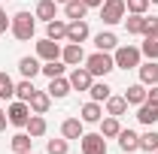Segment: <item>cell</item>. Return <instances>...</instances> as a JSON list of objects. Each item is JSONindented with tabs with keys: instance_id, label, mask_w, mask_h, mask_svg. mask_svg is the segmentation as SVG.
<instances>
[{
	"instance_id": "cell-1",
	"label": "cell",
	"mask_w": 158,
	"mask_h": 154,
	"mask_svg": "<svg viewBox=\"0 0 158 154\" xmlns=\"http://www.w3.org/2000/svg\"><path fill=\"white\" fill-rule=\"evenodd\" d=\"M37 15H31V12H15L12 15V24H9V30H12V37L21 39V42H27V39L34 37V30H37Z\"/></svg>"
},
{
	"instance_id": "cell-2",
	"label": "cell",
	"mask_w": 158,
	"mask_h": 154,
	"mask_svg": "<svg viewBox=\"0 0 158 154\" xmlns=\"http://www.w3.org/2000/svg\"><path fill=\"white\" fill-rule=\"evenodd\" d=\"M85 70H88L91 76H106V73L116 70V60L110 58L106 52H94V55L85 58Z\"/></svg>"
},
{
	"instance_id": "cell-3",
	"label": "cell",
	"mask_w": 158,
	"mask_h": 154,
	"mask_svg": "<svg viewBox=\"0 0 158 154\" xmlns=\"http://www.w3.org/2000/svg\"><path fill=\"white\" fill-rule=\"evenodd\" d=\"M125 12H128L125 0H103V3H100V21H103V24H118V21H125Z\"/></svg>"
},
{
	"instance_id": "cell-4",
	"label": "cell",
	"mask_w": 158,
	"mask_h": 154,
	"mask_svg": "<svg viewBox=\"0 0 158 154\" xmlns=\"http://www.w3.org/2000/svg\"><path fill=\"white\" fill-rule=\"evenodd\" d=\"M140 48H134V45H118L116 55H113V60H116V70H134V67H140Z\"/></svg>"
},
{
	"instance_id": "cell-5",
	"label": "cell",
	"mask_w": 158,
	"mask_h": 154,
	"mask_svg": "<svg viewBox=\"0 0 158 154\" xmlns=\"http://www.w3.org/2000/svg\"><path fill=\"white\" fill-rule=\"evenodd\" d=\"M79 148H82V154H106V136L103 133H82Z\"/></svg>"
},
{
	"instance_id": "cell-6",
	"label": "cell",
	"mask_w": 158,
	"mask_h": 154,
	"mask_svg": "<svg viewBox=\"0 0 158 154\" xmlns=\"http://www.w3.org/2000/svg\"><path fill=\"white\" fill-rule=\"evenodd\" d=\"M31 115H34V112H31V106H27L24 100L12 103V106L6 109V118H9L12 127H27V118H31Z\"/></svg>"
},
{
	"instance_id": "cell-7",
	"label": "cell",
	"mask_w": 158,
	"mask_h": 154,
	"mask_svg": "<svg viewBox=\"0 0 158 154\" xmlns=\"http://www.w3.org/2000/svg\"><path fill=\"white\" fill-rule=\"evenodd\" d=\"M37 58L40 60H61V42H55V39H40L37 42Z\"/></svg>"
},
{
	"instance_id": "cell-8",
	"label": "cell",
	"mask_w": 158,
	"mask_h": 154,
	"mask_svg": "<svg viewBox=\"0 0 158 154\" xmlns=\"http://www.w3.org/2000/svg\"><path fill=\"white\" fill-rule=\"evenodd\" d=\"M88 37H91V30H88V21H85V18L67 24V42H79V45H82Z\"/></svg>"
},
{
	"instance_id": "cell-9",
	"label": "cell",
	"mask_w": 158,
	"mask_h": 154,
	"mask_svg": "<svg viewBox=\"0 0 158 154\" xmlns=\"http://www.w3.org/2000/svg\"><path fill=\"white\" fill-rule=\"evenodd\" d=\"M61 60H64L67 67H79V64L85 60V52H82V45H79V42H67V45L61 48Z\"/></svg>"
},
{
	"instance_id": "cell-10",
	"label": "cell",
	"mask_w": 158,
	"mask_h": 154,
	"mask_svg": "<svg viewBox=\"0 0 158 154\" xmlns=\"http://www.w3.org/2000/svg\"><path fill=\"white\" fill-rule=\"evenodd\" d=\"M91 82H94V76H91L85 67H73V73H70V88H73V91H88Z\"/></svg>"
},
{
	"instance_id": "cell-11",
	"label": "cell",
	"mask_w": 158,
	"mask_h": 154,
	"mask_svg": "<svg viewBox=\"0 0 158 154\" xmlns=\"http://www.w3.org/2000/svg\"><path fill=\"white\" fill-rule=\"evenodd\" d=\"M46 91H49V97H55V100H64L73 88H70V79L58 76V79H49V88H46Z\"/></svg>"
},
{
	"instance_id": "cell-12",
	"label": "cell",
	"mask_w": 158,
	"mask_h": 154,
	"mask_svg": "<svg viewBox=\"0 0 158 154\" xmlns=\"http://www.w3.org/2000/svg\"><path fill=\"white\" fill-rule=\"evenodd\" d=\"M27 106H31V112H34V115H46V112H49V106H52L49 91H37V94L31 97V103H27Z\"/></svg>"
},
{
	"instance_id": "cell-13",
	"label": "cell",
	"mask_w": 158,
	"mask_h": 154,
	"mask_svg": "<svg viewBox=\"0 0 158 154\" xmlns=\"http://www.w3.org/2000/svg\"><path fill=\"white\" fill-rule=\"evenodd\" d=\"M79 118H82V124H98L100 118H103V106L91 100V103H85V106H82V112H79Z\"/></svg>"
},
{
	"instance_id": "cell-14",
	"label": "cell",
	"mask_w": 158,
	"mask_h": 154,
	"mask_svg": "<svg viewBox=\"0 0 158 154\" xmlns=\"http://www.w3.org/2000/svg\"><path fill=\"white\" fill-rule=\"evenodd\" d=\"M118 148H122L125 154L140 151V136L134 133V130H122V133H118Z\"/></svg>"
},
{
	"instance_id": "cell-15",
	"label": "cell",
	"mask_w": 158,
	"mask_h": 154,
	"mask_svg": "<svg viewBox=\"0 0 158 154\" xmlns=\"http://www.w3.org/2000/svg\"><path fill=\"white\" fill-rule=\"evenodd\" d=\"M137 121H140V124H146V127H152V124L158 121V106L146 100V103L137 109Z\"/></svg>"
},
{
	"instance_id": "cell-16",
	"label": "cell",
	"mask_w": 158,
	"mask_h": 154,
	"mask_svg": "<svg viewBox=\"0 0 158 154\" xmlns=\"http://www.w3.org/2000/svg\"><path fill=\"white\" fill-rule=\"evenodd\" d=\"M46 37H49V39H55V42L67 39V24H64L61 18H52V21H46Z\"/></svg>"
},
{
	"instance_id": "cell-17",
	"label": "cell",
	"mask_w": 158,
	"mask_h": 154,
	"mask_svg": "<svg viewBox=\"0 0 158 154\" xmlns=\"http://www.w3.org/2000/svg\"><path fill=\"white\" fill-rule=\"evenodd\" d=\"M61 133L64 139H82V118H67L61 124Z\"/></svg>"
},
{
	"instance_id": "cell-18",
	"label": "cell",
	"mask_w": 158,
	"mask_h": 154,
	"mask_svg": "<svg viewBox=\"0 0 158 154\" xmlns=\"http://www.w3.org/2000/svg\"><path fill=\"white\" fill-rule=\"evenodd\" d=\"M88 94H91V100H94V103H106V100L113 97V88H110L106 82H91Z\"/></svg>"
},
{
	"instance_id": "cell-19",
	"label": "cell",
	"mask_w": 158,
	"mask_h": 154,
	"mask_svg": "<svg viewBox=\"0 0 158 154\" xmlns=\"http://www.w3.org/2000/svg\"><path fill=\"white\" fill-rule=\"evenodd\" d=\"M125 100H128V106H143L146 103V85L140 82V85H131L128 91H125Z\"/></svg>"
},
{
	"instance_id": "cell-20",
	"label": "cell",
	"mask_w": 158,
	"mask_h": 154,
	"mask_svg": "<svg viewBox=\"0 0 158 154\" xmlns=\"http://www.w3.org/2000/svg\"><path fill=\"white\" fill-rule=\"evenodd\" d=\"M140 82L143 85H158V60L140 64Z\"/></svg>"
},
{
	"instance_id": "cell-21",
	"label": "cell",
	"mask_w": 158,
	"mask_h": 154,
	"mask_svg": "<svg viewBox=\"0 0 158 154\" xmlns=\"http://www.w3.org/2000/svg\"><path fill=\"white\" fill-rule=\"evenodd\" d=\"M9 145H12V151H15V154H27V151H31V145H34V136H31V133H15L12 139H9Z\"/></svg>"
},
{
	"instance_id": "cell-22",
	"label": "cell",
	"mask_w": 158,
	"mask_h": 154,
	"mask_svg": "<svg viewBox=\"0 0 158 154\" xmlns=\"http://www.w3.org/2000/svg\"><path fill=\"white\" fill-rule=\"evenodd\" d=\"M94 45H98V52H113V48H118V39L110 30H100L98 37H94Z\"/></svg>"
},
{
	"instance_id": "cell-23",
	"label": "cell",
	"mask_w": 158,
	"mask_h": 154,
	"mask_svg": "<svg viewBox=\"0 0 158 154\" xmlns=\"http://www.w3.org/2000/svg\"><path fill=\"white\" fill-rule=\"evenodd\" d=\"M34 15H37V18H43V21H52L55 15H58V3H55V0H40Z\"/></svg>"
},
{
	"instance_id": "cell-24",
	"label": "cell",
	"mask_w": 158,
	"mask_h": 154,
	"mask_svg": "<svg viewBox=\"0 0 158 154\" xmlns=\"http://www.w3.org/2000/svg\"><path fill=\"white\" fill-rule=\"evenodd\" d=\"M64 12H67V18L79 21V18H85L88 6H85V0H67V3H64Z\"/></svg>"
},
{
	"instance_id": "cell-25",
	"label": "cell",
	"mask_w": 158,
	"mask_h": 154,
	"mask_svg": "<svg viewBox=\"0 0 158 154\" xmlns=\"http://www.w3.org/2000/svg\"><path fill=\"white\" fill-rule=\"evenodd\" d=\"M40 70H43V67H40V58H21L19 60V73L24 79H34Z\"/></svg>"
},
{
	"instance_id": "cell-26",
	"label": "cell",
	"mask_w": 158,
	"mask_h": 154,
	"mask_svg": "<svg viewBox=\"0 0 158 154\" xmlns=\"http://www.w3.org/2000/svg\"><path fill=\"white\" fill-rule=\"evenodd\" d=\"M37 94V88H34V79H21L19 85H15V97L24 100V103H31V97Z\"/></svg>"
},
{
	"instance_id": "cell-27",
	"label": "cell",
	"mask_w": 158,
	"mask_h": 154,
	"mask_svg": "<svg viewBox=\"0 0 158 154\" xmlns=\"http://www.w3.org/2000/svg\"><path fill=\"white\" fill-rule=\"evenodd\" d=\"M100 133L106 136V139H113V136H118V133H122V124H118V118H116V115L103 118V121H100Z\"/></svg>"
},
{
	"instance_id": "cell-28",
	"label": "cell",
	"mask_w": 158,
	"mask_h": 154,
	"mask_svg": "<svg viewBox=\"0 0 158 154\" xmlns=\"http://www.w3.org/2000/svg\"><path fill=\"white\" fill-rule=\"evenodd\" d=\"M64 70H67V64L64 60H46V67L40 70L46 79H58V76H64Z\"/></svg>"
},
{
	"instance_id": "cell-29",
	"label": "cell",
	"mask_w": 158,
	"mask_h": 154,
	"mask_svg": "<svg viewBox=\"0 0 158 154\" xmlns=\"http://www.w3.org/2000/svg\"><path fill=\"white\" fill-rule=\"evenodd\" d=\"M125 109H128V100L125 97H110L106 100V115H125Z\"/></svg>"
},
{
	"instance_id": "cell-30",
	"label": "cell",
	"mask_w": 158,
	"mask_h": 154,
	"mask_svg": "<svg viewBox=\"0 0 158 154\" xmlns=\"http://www.w3.org/2000/svg\"><path fill=\"white\" fill-rule=\"evenodd\" d=\"M125 27H128V33L140 37L143 27H146V15H128V18H125Z\"/></svg>"
},
{
	"instance_id": "cell-31",
	"label": "cell",
	"mask_w": 158,
	"mask_h": 154,
	"mask_svg": "<svg viewBox=\"0 0 158 154\" xmlns=\"http://www.w3.org/2000/svg\"><path fill=\"white\" fill-rule=\"evenodd\" d=\"M27 133L34 136V139L43 136V133H46V118H43V115H31V118H27Z\"/></svg>"
},
{
	"instance_id": "cell-32",
	"label": "cell",
	"mask_w": 158,
	"mask_h": 154,
	"mask_svg": "<svg viewBox=\"0 0 158 154\" xmlns=\"http://www.w3.org/2000/svg\"><path fill=\"white\" fill-rule=\"evenodd\" d=\"M140 52H143L149 60H158V33L146 37V42H143V48H140Z\"/></svg>"
},
{
	"instance_id": "cell-33",
	"label": "cell",
	"mask_w": 158,
	"mask_h": 154,
	"mask_svg": "<svg viewBox=\"0 0 158 154\" xmlns=\"http://www.w3.org/2000/svg\"><path fill=\"white\" fill-rule=\"evenodd\" d=\"M9 97H15V82L6 73H0V100H9Z\"/></svg>"
},
{
	"instance_id": "cell-34",
	"label": "cell",
	"mask_w": 158,
	"mask_h": 154,
	"mask_svg": "<svg viewBox=\"0 0 158 154\" xmlns=\"http://www.w3.org/2000/svg\"><path fill=\"white\" fill-rule=\"evenodd\" d=\"M140 148H143V151H155L158 148V133L155 130H149V133L140 136Z\"/></svg>"
},
{
	"instance_id": "cell-35",
	"label": "cell",
	"mask_w": 158,
	"mask_h": 154,
	"mask_svg": "<svg viewBox=\"0 0 158 154\" xmlns=\"http://www.w3.org/2000/svg\"><path fill=\"white\" fill-rule=\"evenodd\" d=\"M125 6H128L131 15H143V12L149 9V0H125Z\"/></svg>"
},
{
	"instance_id": "cell-36",
	"label": "cell",
	"mask_w": 158,
	"mask_h": 154,
	"mask_svg": "<svg viewBox=\"0 0 158 154\" xmlns=\"http://www.w3.org/2000/svg\"><path fill=\"white\" fill-rule=\"evenodd\" d=\"M67 139H49V145H46V151L49 154H67Z\"/></svg>"
},
{
	"instance_id": "cell-37",
	"label": "cell",
	"mask_w": 158,
	"mask_h": 154,
	"mask_svg": "<svg viewBox=\"0 0 158 154\" xmlns=\"http://www.w3.org/2000/svg\"><path fill=\"white\" fill-rule=\"evenodd\" d=\"M158 33V18H146V27H143V37H152Z\"/></svg>"
},
{
	"instance_id": "cell-38",
	"label": "cell",
	"mask_w": 158,
	"mask_h": 154,
	"mask_svg": "<svg viewBox=\"0 0 158 154\" xmlns=\"http://www.w3.org/2000/svg\"><path fill=\"white\" fill-rule=\"evenodd\" d=\"M9 24H12V18H6V12L0 9V33H6V30H9Z\"/></svg>"
},
{
	"instance_id": "cell-39",
	"label": "cell",
	"mask_w": 158,
	"mask_h": 154,
	"mask_svg": "<svg viewBox=\"0 0 158 154\" xmlns=\"http://www.w3.org/2000/svg\"><path fill=\"white\" fill-rule=\"evenodd\" d=\"M146 100H149V103H155V106H158V85H152V91H146Z\"/></svg>"
},
{
	"instance_id": "cell-40",
	"label": "cell",
	"mask_w": 158,
	"mask_h": 154,
	"mask_svg": "<svg viewBox=\"0 0 158 154\" xmlns=\"http://www.w3.org/2000/svg\"><path fill=\"white\" fill-rule=\"evenodd\" d=\"M6 124H9V118H6V112H3V109H0V133L6 130Z\"/></svg>"
},
{
	"instance_id": "cell-41",
	"label": "cell",
	"mask_w": 158,
	"mask_h": 154,
	"mask_svg": "<svg viewBox=\"0 0 158 154\" xmlns=\"http://www.w3.org/2000/svg\"><path fill=\"white\" fill-rule=\"evenodd\" d=\"M100 3H103V0H85V6H88V9H91V6H100Z\"/></svg>"
},
{
	"instance_id": "cell-42",
	"label": "cell",
	"mask_w": 158,
	"mask_h": 154,
	"mask_svg": "<svg viewBox=\"0 0 158 154\" xmlns=\"http://www.w3.org/2000/svg\"><path fill=\"white\" fill-rule=\"evenodd\" d=\"M55 3H67V0H55Z\"/></svg>"
},
{
	"instance_id": "cell-43",
	"label": "cell",
	"mask_w": 158,
	"mask_h": 154,
	"mask_svg": "<svg viewBox=\"0 0 158 154\" xmlns=\"http://www.w3.org/2000/svg\"><path fill=\"white\" fill-rule=\"evenodd\" d=\"M149 3H158V0H149Z\"/></svg>"
},
{
	"instance_id": "cell-44",
	"label": "cell",
	"mask_w": 158,
	"mask_h": 154,
	"mask_svg": "<svg viewBox=\"0 0 158 154\" xmlns=\"http://www.w3.org/2000/svg\"><path fill=\"white\" fill-rule=\"evenodd\" d=\"M155 154H158V148H155Z\"/></svg>"
},
{
	"instance_id": "cell-45",
	"label": "cell",
	"mask_w": 158,
	"mask_h": 154,
	"mask_svg": "<svg viewBox=\"0 0 158 154\" xmlns=\"http://www.w3.org/2000/svg\"><path fill=\"white\" fill-rule=\"evenodd\" d=\"M27 154H31V151H27Z\"/></svg>"
}]
</instances>
